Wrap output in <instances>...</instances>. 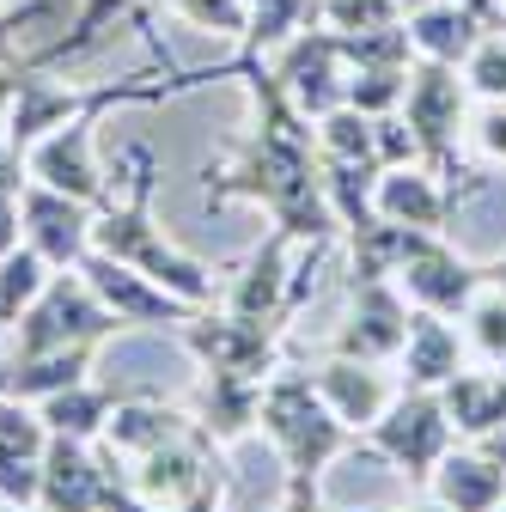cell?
Listing matches in <instances>:
<instances>
[{
  "label": "cell",
  "instance_id": "836d02e7",
  "mask_svg": "<svg viewBox=\"0 0 506 512\" xmlns=\"http://www.w3.org/2000/svg\"><path fill=\"white\" fill-rule=\"evenodd\" d=\"M464 141H470L482 171H506V104H476Z\"/></svg>",
  "mask_w": 506,
  "mask_h": 512
},
{
  "label": "cell",
  "instance_id": "7c38bea8",
  "mask_svg": "<svg viewBox=\"0 0 506 512\" xmlns=\"http://www.w3.org/2000/svg\"><path fill=\"white\" fill-rule=\"evenodd\" d=\"M409 336V299L397 281H348V317L330 342V354L397 366V348Z\"/></svg>",
  "mask_w": 506,
  "mask_h": 512
},
{
  "label": "cell",
  "instance_id": "f546056e",
  "mask_svg": "<svg viewBox=\"0 0 506 512\" xmlns=\"http://www.w3.org/2000/svg\"><path fill=\"white\" fill-rule=\"evenodd\" d=\"M458 330H464V348H470L482 366H500V360H506V293L482 287V293L464 305Z\"/></svg>",
  "mask_w": 506,
  "mask_h": 512
},
{
  "label": "cell",
  "instance_id": "9c48e42d",
  "mask_svg": "<svg viewBox=\"0 0 506 512\" xmlns=\"http://www.w3.org/2000/svg\"><path fill=\"white\" fill-rule=\"evenodd\" d=\"M116 25H135V31H141V43H147V55H153V68L177 74V55H171V49H165V37L153 31V7H147V0H80L74 19L61 25V37H43V43L31 49V68H49V74L74 68V61H86V55H92Z\"/></svg>",
  "mask_w": 506,
  "mask_h": 512
},
{
  "label": "cell",
  "instance_id": "60d3db41",
  "mask_svg": "<svg viewBox=\"0 0 506 512\" xmlns=\"http://www.w3.org/2000/svg\"><path fill=\"white\" fill-rule=\"evenodd\" d=\"M391 512H446L439 500H415V506H391Z\"/></svg>",
  "mask_w": 506,
  "mask_h": 512
},
{
  "label": "cell",
  "instance_id": "d590c367",
  "mask_svg": "<svg viewBox=\"0 0 506 512\" xmlns=\"http://www.w3.org/2000/svg\"><path fill=\"white\" fill-rule=\"evenodd\" d=\"M214 512H226V506H214ZM275 512H336L330 500H324V482H311V476H287V494H281V506Z\"/></svg>",
  "mask_w": 506,
  "mask_h": 512
},
{
  "label": "cell",
  "instance_id": "8d00e7d4",
  "mask_svg": "<svg viewBox=\"0 0 506 512\" xmlns=\"http://www.w3.org/2000/svg\"><path fill=\"white\" fill-rule=\"evenodd\" d=\"M25 183H31V171H25V153L0 135V196H25Z\"/></svg>",
  "mask_w": 506,
  "mask_h": 512
},
{
  "label": "cell",
  "instance_id": "ee69618b",
  "mask_svg": "<svg viewBox=\"0 0 506 512\" xmlns=\"http://www.w3.org/2000/svg\"><path fill=\"white\" fill-rule=\"evenodd\" d=\"M0 512H25V506H0Z\"/></svg>",
  "mask_w": 506,
  "mask_h": 512
},
{
  "label": "cell",
  "instance_id": "d6986e66",
  "mask_svg": "<svg viewBox=\"0 0 506 512\" xmlns=\"http://www.w3.org/2000/svg\"><path fill=\"white\" fill-rule=\"evenodd\" d=\"M427 500H439L446 512H500L506 506V470L482 452L476 439H458L452 452L433 464Z\"/></svg>",
  "mask_w": 506,
  "mask_h": 512
},
{
  "label": "cell",
  "instance_id": "4fadbf2b",
  "mask_svg": "<svg viewBox=\"0 0 506 512\" xmlns=\"http://www.w3.org/2000/svg\"><path fill=\"white\" fill-rule=\"evenodd\" d=\"M19 226H25V244L61 275V269H80L86 256H92L98 208L61 196V189H49V183H25V196H19Z\"/></svg>",
  "mask_w": 506,
  "mask_h": 512
},
{
  "label": "cell",
  "instance_id": "30bf717a",
  "mask_svg": "<svg viewBox=\"0 0 506 512\" xmlns=\"http://www.w3.org/2000/svg\"><path fill=\"white\" fill-rule=\"evenodd\" d=\"M269 68H275V80L287 86V98H293L311 122L330 116L336 104H348V55H342V37L324 31V25L293 31V37L269 55Z\"/></svg>",
  "mask_w": 506,
  "mask_h": 512
},
{
  "label": "cell",
  "instance_id": "5b68a950",
  "mask_svg": "<svg viewBox=\"0 0 506 512\" xmlns=\"http://www.w3.org/2000/svg\"><path fill=\"white\" fill-rule=\"evenodd\" d=\"M189 360L202 372H238V378H257L269 384L287 366V324H263V317H238L226 305H202L189 324L171 330Z\"/></svg>",
  "mask_w": 506,
  "mask_h": 512
},
{
  "label": "cell",
  "instance_id": "e575fe53",
  "mask_svg": "<svg viewBox=\"0 0 506 512\" xmlns=\"http://www.w3.org/2000/svg\"><path fill=\"white\" fill-rule=\"evenodd\" d=\"M372 122H378V171H385V165H415V159H421L409 122H403L397 110H391V116H372Z\"/></svg>",
  "mask_w": 506,
  "mask_h": 512
},
{
  "label": "cell",
  "instance_id": "f35d334b",
  "mask_svg": "<svg viewBox=\"0 0 506 512\" xmlns=\"http://www.w3.org/2000/svg\"><path fill=\"white\" fill-rule=\"evenodd\" d=\"M482 281H488L494 293H506V250H500V256H488V263H482Z\"/></svg>",
  "mask_w": 506,
  "mask_h": 512
},
{
  "label": "cell",
  "instance_id": "b9f144b4",
  "mask_svg": "<svg viewBox=\"0 0 506 512\" xmlns=\"http://www.w3.org/2000/svg\"><path fill=\"white\" fill-rule=\"evenodd\" d=\"M464 7H482V13H488V19L500 25V0H464Z\"/></svg>",
  "mask_w": 506,
  "mask_h": 512
},
{
  "label": "cell",
  "instance_id": "f1b7e54d",
  "mask_svg": "<svg viewBox=\"0 0 506 512\" xmlns=\"http://www.w3.org/2000/svg\"><path fill=\"white\" fill-rule=\"evenodd\" d=\"M49 263H43V256L31 250V244H19V250H7V256H0V336H7L13 324H19V317L31 311V299L49 287Z\"/></svg>",
  "mask_w": 506,
  "mask_h": 512
},
{
  "label": "cell",
  "instance_id": "cb8c5ba5",
  "mask_svg": "<svg viewBox=\"0 0 506 512\" xmlns=\"http://www.w3.org/2000/svg\"><path fill=\"white\" fill-rule=\"evenodd\" d=\"M98 348H104V342H74V348L31 354V360H7V366H0V391H7V397H25V403H43V397H55V391H68V384H86Z\"/></svg>",
  "mask_w": 506,
  "mask_h": 512
},
{
  "label": "cell",
  "instance_id": "7bdbcfd3",
  "mask_svg": "<svg viewBox=\"0 0 506 512\" xmlns=\"http://www.w3.org/2000/svg\"><path fill=\"white\" fill-rule=\"evenodd\" d=\"M397 7H403V19H409V13H421V7H433V0H397Z\"/></svg>",
  "mask_w": 506,
  "mask_h": 512
},
{
  "label": "cell",
  "instance_id": "83f0119b",
  "mask_svg": "<svg viewBox=\"0 0 506 512\" xmlns=\"http://www.w3.org/2000/svg\"><path fill=\"white\" fill-rule=\"evenodd\" d=\"M318 128V159H342V165H378V122L354 104H336L330 116L311 122Z\"/></svg>",
  "mask_w": 506,
  "mask_h": 512
},
{
  "label": "cell",
  "instance_id": "f6af8a7d",
  "mask_svg": "<svg viewBox=\"0 0 506 512\" xmlns=\"http://www.w3.org/2000/svg\"><path fill=\"white\" fill-rule=\"evenodd\" d=\"M500 25H506V0H500Z\"/></svg>",
  "mask_w": 506,
  "mask_h": 512
},
{
  "label": "cell",
  "instance_id": "603a6c76",
  "mask_svg": "<svg viewBox=\"0 0 506 512\" xmlns=\"http://www.w3.org/2000/svg\"><path fill=\"white\" fill-rule=\"evenodd\" d=\"M439 403H446L458 439H488L494 427H506V372L500 366H464L458 378L439 384Z\"/></svg>",
  "mask_w": 506,
  "mask_h": 512
},
{
  "label": "cell",
  "instance_id": "8fae6325",
  "mask_svg": "<svg viewBox=\"0 0 506 512\" xmlns=\"http://www.w3.org/2000/svg\"><path fill=\"white\" fill-rule=\"evenodd\" d=\"M80 275H86V287L116 311L122 330H177V324H189V317L202 311V305H189V299L165 293L153 275H141V269H129V263H116V256H104V250L86 256Z\"/></svg>",
  "mask_w": 506,
  "mask_h": 512
},
{
  "label": "cell",
  "instance_id": "ba28073f",
  "mask_svg": "<svg viewBox=\"0 0 506 512\" xmlns=\"http://www.w3.org/2000/svg\"><path fill=\"white\" fill-rule=\"evenodd\" d=\"M122 476H129V488L165 512H183L196 494L208 488H226V470H220V445L202 433V427H189L177 439H165L159 452H141V458H122Z\"/></svg>",
  "mask_w": 506,
  "mask_h": 512
},
{
  "label": "cell",
  "instance_id": "ab89813d",
  "mask_svg": "<svg viewBox=\"0 0 506 512\" xmlns=\"http://www.w3.org/2000/svg\"><path fill=\"white\" fill-rule=\"evenodd\" d=\"M476 445H482V452H488L500 470H506V427H494V433H488V439H476Z\"/></svg>",
  "mask_w": 506,
  "mask_h": 512
},
{
  "label": "cell",
  "instance_id": "d6a6232c",
  "mask_svg": "<svg viewBox=\"0 0 506 512\" xmlns=\"http://www.w3.org/2000/svg\"><path fill=\"white\" fill-rule=\"evenodd\" d=\"M403 7L397 0H318V25L336 37H360V31H385L397 25Z\"/></svg>",
  "mask_w": 506,
  "mask_h": 512
},
{
  "label": "cell",
  "instance_id": "44dd1931",
  "mask_svg": "<svg viewBox=\"0 0 506 512\" xmlns=\"http://www.w3.org/2000/svg\"><path fill=\"white\" fill-rule=\"evenodd\" d=\"M196 427V415H189V403H165V397H147V391H122L110 427H104V445L116 458H141V452H159L165 439L189 433Z\"/></svg>",
  "mask_w": 506,
  "mask_h": 512
},
{
  "label": "cell",
  "instance_id": "3957f363",
  "mask_svg": "<svg viewBox=\"0 0 506 512\" xmlns=\"http://www.w3.org/2000/svg\"><path fill=\"white\" fill-rule=\"evenodd\" d=\"M257 433H269L275 458H281V476H311L324 482V470L354 452V433L330 415V403L318 397L305 366H281L269 384H263V409H257Z\"/></svg>",
  "mask_w": 506,
  "mask_h": 512
},
{
  "label": "cell",
  "instance_id": "277c9868",
  "mask_svg": "<svg viewBox=\"0 0 506 512\" xmlns=\"http://www.w3.org/2000/svg\"><path fill=\"white\" fill-rule=\"evenodd\" d=\"M452 445H458V427H452L446 403H439V391H415V384H403V391L391 397V409L360 433V452L372 464L409 476L415 488H427L433 464L446 458Z\"/></svg>",
  "mask_w": 506,
  "mask_h": 512
},
{
  "label": "cell",
  "instance_id": "2e32d148",
  "mask_svg": "<svg viewBox=\"0 0 506 512\" xmlns=\"http://www.w3.org/2000/svg\"><path fill=\"white\" fill-rule=\"evenodd\" d=\"M49 421L37 403L0 391V506H25L37 512L43 494V452H49Z\"/></svg>",
  "mask_w": 506,
  "mask_h": 512
},
{
  "label": "cell",
  "instance_id": "52a82bcc",
  "mask_svg": "<svg viewBox=\"0 0 506 512\" xmlns=\"http://www.w3.org/2000/svg\"><path fill=\"white\" fill-rule=\"evenodd\" d=\"M110 110H129V104H122V98H104V104L80 110L74 122L49 128V135L25 153L31 183H49V189H61V196H74V202H86V208L104 214V208L116 202V183H110V171H104V159H98V122H104Z\"/></svg>",
  "mask_w": 506,
  "mask_h": 512
},
{
  "label": "cell",
  "instance_id": "1f68e13d",
  "mask_svg": "<svg viewBox=\"0 0 506 512\" xmlns=\"http://www.w3.org/2000/svg\"><path fill=\"white\" fill-rule=\"evenodd\" d=\"M409 68L415 61H385V68H348V104L366 110V116H391L403 110V92H409Z\"/></svg>",
  "mask_w": 506,
  "mask_h": 512
},
{
  "label": "cell",
  "instance_id": "ac0fdd59",
  "mask_svg": "<svg viewBox=\"0 0 506 512\" xmlns=\"http://www.w3.org/2000/svg\"><path fill=\"white\" fill-rule=\"evenodd\" d=\"M470 366V348H464V330L458 317H439V311H415L409 305V336L397 348V372L415 391H439L446 378H458Z\"/></svg>",
  "mask_w": 506,
  "mask_h": 512
},
{
  "label": "cell",
  "instance_id": "9a60e30c",
  "mask_svg": "<svg viewBox=\"0 0 506 512\" xmlns=\"http://www.w3.org/2000/svg\"><path fill=\"white\" fill-rule=\"evenodd\" d=\"M372 214L397 220V226H421V232H452L464 202H458V189H452L446 171H433L427 159H415V165H385V171H378Z\"/></svg>",
  "mask_w": 506,
  "mask_h": 512
},
{
  "label": "cell",
  "instance_id": "4316f807",
  "mask_svg": "<svg viewBox=\"0 0 506 512\" xmlns=\"http://www.w3.org/2000/svg\"><path fill=\"white\" fill-rule=\"evenodd\" d=\"M318 25V0H244V31H238V55L269 61L293 31Z\"/></svg>",
  "mask_w": 506,
  "mask_h": 512
},
{
  "label": "cell",
  "instance_id": "74e56055",
  "mask_svg": "<svg viewBox=\"0 0 506 512\" xmlns=\"http://www.w3.org/2000/svg\"><path fill=\"white\" fill-rule=\"evenodd\" d=\"M25 244V226H19V196H0V256Z\"/></svg>",
  "mask_w": 506,
  "mask_h": 512
},
{
  "label": "cell",
  "instance_id": "4dcf8cb0",
  "mask_svg": "<svg viewBox=\"0 0 506 512\" xmlns=\"http://www.w3.org/2000/svg\"><path fill=\"white\" fill-rule=\"evenodd\" d=\"M464 86L476 104H506V25H488L476 37V49L464 55Z\"/></svg>",
  "mask_w": 506,
  "mask_h": 512
},
{
  "label": "cell",
  "instance_id": "7a4b0ae2",
  "mask_svg": "<svg viewBox=\"0 0 506 512\" xmlns=\"http://www.w3.org/2000/svg\"><path fill=\"white\" fill-rule=\"evenodd\" d=\"M116 177H122V196L98 214L92 250L116 256V263H129V269H141V275H153L165 293H177V299H189V305H220L226 269H214V263H202V256H189L183 244H171L165 226H159V214H153L159 177H165L159 153H153L147 141H135L129 153H122Z\"/></svg>",
  "mask_w": 506,
  "mask_h": 512
},
{
  "label": "cell",
  "instance_id": "8992f818",
  "mask_svg": "<svg viewBox=\"0 0 506 512\" xmlns=\"http://www.w3.org/2000/svg\"><path fill=\"white\" fill-rule=\"evenodd\" d=\"M110 336H122L116 311L86 287L80 269H61L31 299V311L7 330V342H13L7 360H31V354H49V348H74V342H110Z\"/></svg>",
  "mask_w": 506,
  "mask_h": 512
},
{
  "label": "cell",
  "instance_id": "5bb4252c",
  "mask_svg": "<svg viewBox=\"0 0 506 512\" xmlns=\"http://www.w3.org/2000/svg\"><path fill=\"white\" fill-rule=\"evenodd\" d=\"M397 287L415 311H439V317H464V305L488 287L482 281V263H470V256L446 238V232H433L409 263L397 269Z\"/></svg>",
  "mask_w": 506,
  "mask_h": 512
},
{
  "label": "cell",
  "instance_id": "e0dca14e",
  "mask_svg": "<svg viewBox=\"0 0 506 512\" xmlns=\"http://www.w3.org/2000/svg\"><path fill=\"white\" fill-rule=\"evenodd\" d=\"M311 372V384H318V397L330 403V415L360 439L378 415L391 409V397H397V384H391V372L385 366H372V360H348V354H324L318 366H305Z\"/></svg>",
  "mask_w": 506,
  "mask_h": 512
},
{
  "label": "cell",
  "instance_id": "7402d4cb",
  "mask_svg": "<svg viewBox=\"0 0 506 512\" xmlns=\"http://www.w3.org/2000/svg\"><path fill=\"white\" fill-rule=\"evenodd\" d=\"M409 43L415 61H446V68H464V55L476 49V37L494 25L482 7H464V0H433V7L409 13Z\"/></svg>",
  "mask_w": 506,
  "mask_h": 512
},
{
  "label": "cell",
  "instance_id": "d4e9b609",
  "mask_svg": "<svg viewBox=\"0 0 506 512\" xmlns=\"http://www.w3.org/2000/svg\"><path fill=\"white\" fill-rule=\"evenodd\" d=\"M427 238H433V232H421V226H397V220H366V226L342 232L354 281H397V269L409 263V256H415Z\"/></svg>",
  "mask_w": 506,
  "mask_h": 512
},
{
  "label": "cell",
  "instance_id": "484cf974",
  "mask_svg": "<svg viewBox=\"0 0 506 512\" xmlns=\"http://www.w3.org/2000/svg\"><path fill=\"white\" fill-rule=\"evenodd\" d=\"M116 403H122V391H110V384H92V378H86V384H68V391L43 397L37 409H43L49 433L98 445V439H104V427H110V415H116Z\"/></svg>",
  "mask_w": 506,
  "mask_h": 512
},
{
  "label": "cell",
  "instance_id": "ffe728a7",
  "mask_svg": "<svg viewBox=\"0 0 506 512\" xmlns=\"http://www.w3.org/2000/svg\"><path fill=\"white\" fill-rule=\"evenodd\" d=\"M257 409H263V384L238 378V372H202L196 397H189V415H196V427L220 452H232V445H244L257 433Z\"/></svg>",
  "mask_w": 506,
  "mask_h": 512
},
{
  "label": "cell",
  "instance_id": "6da1fadb",
  "mask_svg": "<svg viewBox=\"0 0 506 512\" xmlns=\"http://www.w3.org/2000/svg\"><path fill=\"white\" fill-rule=\"evenodd\" d=\"M238 86L250 92V128L232 141L220 165L202 171V202L232 208L250 202L263 208L275 232L311 244V238H342V220L324 196V171H318V128L311 116L287 98L269 61H244Z\"/></svg>",
  "mask_w": 506,
  "mask_h": 512
},
{
  "label": "cell",
  "instance_id": "bcb514c9",
  "mask_svg": "<svg viewBox=\"0 0 506 512\" xmlns=\"http://www.w3.org/2000/svg\"><path fill=\"white\" fill-rule=\"evenodd\" d=\"M500 512H506V506H500Z\"/></svg>",
  "mask_w": 506,
  "mask_h": 512
}]
</instances>
